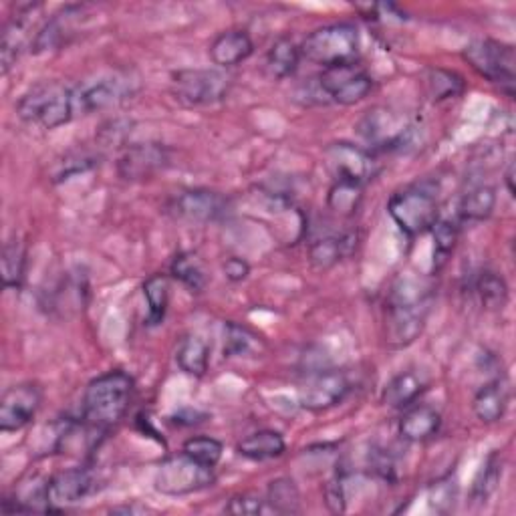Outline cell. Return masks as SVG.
<instances>
[{
    "label": "cell",
    "mask_w": 516,
    "mask_h": 516,
    "mask_svg": "<svg viewBox=\"0 0 516 516\" xmlns=\"http://www.w3.org/2000/svg\"><path fill=\"white\" fill-rule=\"evenodd\" d=\"M430 313V291L418 281L394 285L383 311V339L390 349L410 347L424 331Z\"/></svg>",
    "instance_id": "6da1fadb"
},
{
    "label": "cell",
    "mask_w": 516,
    "mask_h": 516,
    "mask_svg": "<svg viewBox=\"0 0 516 516\" xmlns=\"http://www.w3.org/2000/svg\"><path fill=\"white\" fill-rule=\"evenodd\" d=\"M134 392V377L121 369L95 377L83 394L81 420L105 436L127 414L129 404L134 400Z\"/></svg>",
    "instance_id": "7a4b0ae2"
},
{
    "label": "cell",
    "mask_w": 516,
    "mask_h": 516,
    "mask_svg": "<svg viewBox=\"0 0 516 516\" xmlns=\"http://www.w3.org/2000/svg\"><path fill=\"white\" fill-rule=\"evenodd\" d=\"M17 113L25 123L43 129H57L69 123L77 111V93L61 81L33 85L17 103Z\"/></svg>",
    "instance_id": "3957f363"
},
{
    "label": "cell",
    "mask_w": 516,
    "mask_h": 516,
    "mask_svg": "<svg viewBox=\"0 0 516 516\" xmlns=\"http://www.w3.org/2000/svg\"><path fill=\"white\" fill-rule=\"evenodd\" d=\"M414 123L392 107H373L357 123V134L369 152H396L414 138Z\"/></svg>",
    "instance_id": "277c9868"
},
{
    "label": "cell",
    "mask_w": 516,
    "mask_h": 516,
    "mask_svg": "<svg viewBox=\"0 0 516 516\" xmlns=\"http://www.w3.org/2000/svg\"><path fill=\"white\" fill-rule=\"evenodd\" d=\"M359 55V33L349 23H335L313 31L301 45V57L323 69L351 63Z\"/></svg>",
    "instance_id": "5b68a950"
},
{
    "label": "cell",
    "mask_w": 516,
    "mask_h": 516,
    "mask_svg": "<svg viewBox=\"0 0 516 516\" xmlns=\"http://www.w3.org/2000/svg\"><path fill=\"white\" fill-rule=\"evenodd\" d=\"M387 212L410 238L426 234L440 220L438 198L424 186H410L396 192L387 202Z\"/></svg>",
    "instance_id": "8992f818"
},
{
    "label": "cell",
    "mask_w": 516,
    "mask_h": 516,
    "mask_svg": "<svg viewBox=\"0 0 516 516\" xmlns=\"http://www.w3.org/2000/svg\"><path fill=\"white\" fill-rule=\"evenodd\" d=\"M462 57L468 65L512 97L516 81V53L512 45L494 39H476L464 47Z\"/></svg>",
    "instance_id": "52a82bcc"
},
{
    "label": "cell",
    "mask_w": 516,
    "mask_h": 516,
    "mask_svg": "<svg viewBox=\"0 0 516 516\" xmlns=\"http://www.w3.org/2000/svg\"><path fill=\"white\" fill-rule=\"evenodd\" d=\"M232 79L224 69H180L172 73V95L186 107H206L224 101Z\"/></svg>",
    "instance_id": "ba28073f"
},
{
    "label": "cell",
    "mask_w": 516,
    "mask_h": 516,
    "mask_svg": "<svg viewBox=\"0 0 516 516\" xmlns=\"http://www.w3.org/2000/svg\"><path fill=\"white\" fill-rule=\"evenodd\" d=\"M214 474L212 468H206L186 456L184 452L178 456L166 458L156 472L154 486L158 492L166 496H184L198 492L202 488L212 486Z\"/></svg>",
    "instance_id": "9c48e42d"
},
{
    "label": "cell",
    "mask_w": 516,
    "mask_h": 516,
    "mask_svg": "<svg viewBox=\"0 0 516 516\" xmlns=\"http://www.w3.org/2000/svg\"><path fill=\"white\" fill-rule=\"evenodd\" d=\"M317 85L327 101L339 105H355L371 93L373 79L357 61H351L323 69L317 77Z\"/></svg>",
    "instance_id": "30bf717a"
},
{
    "label": "cell",
    "mask_w": 516,
    "mask_h": 516,
    "mask_svg": "<svg viewBox=\"0 0 516 516\" xmlns=\"http://www.w3.org/2000/svg\"><path fill=\"white\" fill-rule=\"evenodd\" d=\"M325 164L335 182H351L359 186H365L381 170L373 152L349 142L331 144L325 150Z\"/></svg>",
    "instance_id": "8fae6325"
},
{
    "label": "cell",
    "mask_w": 516,
    "mask_h": 516,
    "mask_svg": "<svg viewBox=\"0 0 516 516\" xmlns=\"http://www.w3.org/2000/svg\"><path fill=\"white\" fill-rule=\"evenodd\" d=\"M351 390L343 371L321 369L311 373L299 387V404L309 412H325L339 406Z\"/></svg>",
    "instance_id": "7c38bea8"
},
{
    "label": "cell",
    "mask_w": 516,
    "mask_h": 516,
    "mask_svg": "<svg viewBox=\"0 0 516 516\" xmlns=\"http://www.w3.org/2000/svg\"><path fill=\"white\" fill-rule=\"evenodd\" d=\"M41 5L25 3L13 9V15L7 19L3 29V41H0V63H3V75L17 65L19 57L27 47L33 49L35 37L33 27L37 23V15L41 13Z\"/></svg>",
    "instance_id": "4fadbf2b"
},
{
    "label": "cell",
    "mask_w": 516,
    "mask_h": 516,
    "mask_svg": "<svg viewBox=\"0 0 516 516\" xmlns=\"http://www.w3.org/2000/svg\"><path fill=\"white\" fill-rule=\"evenodd\" d=\"M138 85L129 75H109L89 81L75 89L77 111L87 115L103 109H111L136 93Z\"/></svg>",
    "instance_id": "5bb4252c"
},
{
    "label": "cell",
    "mask_w": 516,
    "mask_h": 516,
    "mask_svg": "<svg viewBox=\"0 0 516 516\" xmlns=\"http://www.w3.org/2000/svg\"><path fill=\"white\" fill-rule=\"evenodd\" d=\"M43 404V390L33 383H17L5 392L0 400V430L3 432H19L29 426Z\"/></svg>",
    "instance_id": "9a60e30c"
},
{
    "label": "cell",
    "mask_w": 516,
    "mask_h": 516,
    "mask_svg": "<svg viewBox=\"0 0 516 516\" xmlns=\"http://www.w3.org/2000/svg\"><path fill=\"white\" fill-rule=\"evenodd\" d=\"M228 210V200L206 188H192V190H182L176 194L170 204L168 212L182 222L190 224H206L222 218Z\"/></svg>",
    "instance_id": "2e32d148"
},
{
    "label": "cell",
    "mask_w": 516,
    "mask_h": 516,
    "mask_svg": "<svg viewBox=\"0 0 516 516\" xmlns=\"http://www.w3.org/2000/svg\"><path fill=\"white\" fill-rule=\"evenodd\" d=\"M170 166V152L160 144H134L117 160V174L127 182L152 180Z\"/></svg>",
    "instance_id": "e0dca14e"
},
{
    "label": "cell",
    "mask_w": 516,
    "mask_h": 516,
    "mask_svg": "<svg viewBox=\"0 0 516 516\" xmlns=\"http://www.w3.org/2000/svg\"><path fill=\"white\" fill-rule=\"evenodd\" d=\"M95 490V474L89 468H67L45 482V500L49 510H61L77 504Z\"/></svg>",
    "instance_id": "ac0fdd59"
},
{
    "label": "cell",
    "mask_w": 516,
    "mask_h": 516,
    "mask_svg": "<svg viewBox=\"0 0 516 516\" xmlns=\"http://www.w3.org/2000/svg\"><path fill=\"white\" fill-rule=\"evenodd\" d=\"M87 17V9L81 5L65 7L57 15H53L51 21H47L45 27L39 29V35L33 43V53H43L51 49H59L61 45H67V41L75 35L79 23H83Z\"/></svg>",
    "instance_id": "d6986e66"
},
{
    "label": "cell",
    "mask_w": 516,
    "mask_h": 516,
    "mask_svg": "<svg viewBox=\"0 0 516 516\" xmlns=\"http://www.w3.org/2000/svg\"><path fill=\"white\" fill-rule=\"evenodd\" d=\"M428 377L422 371L408 369L398 373L390 383L385 385L381 394L383 406L392 410H406L418 402V398L426 392Z\"/></svg>",
    "instance_id": "ffe728a7"
},
{
    "label": "cell",
    "mask_w": 516,
    "mask_h": 516,
    "mask_svg": "<svg viewBox=\"0 0 516 516\" xmlns=\"http://www.w3.org/2000/svg\"><path fill=\"white\" fill-rule=\"evenodd\" d=\"M208 53L216 69H230L244 63L254 53V43L246 31L230 29L212 41Z\"/></svg>",
    "instance_id": "44dd1931"
},
{
    "label": "cell",
    "mask_w": 516,
    "mask_h": 516,
    "mask_svg": "<svg viewBox=\"0 0 516 516\" xmlns=\"http://www.w3.org/2000/svg\"><path fill=\"white\" fill-rule=\"evenodd\" d=\"M440 426H442L440 412L432 406L418 404V406L406 408V414L398 424V432L406 442L420 444L434 438L440 432Z\"/></svg>",
    "instance_id": "7402d4cb"
},
{
    "label": "cell",
    "mask_w": 516,
    "mask_h": 516,
    "mask_svg": "<svg viewBox=\"0 0 516 516\" xmlns=\"http://www.w3.org/2000/svg\"><path fill=\"white\" fill-rule=\"evenodd\" d=\"M510 402V390L504 379H492L484 383L474 396L472 410L482 424H496L504 418Z\"/></svg>",
    "instance_id": "603a6c76"
},
{
    "label": "cell",
    "mask_w": 516,
    "mask_h": 516,
    "mask_svg": "<svg viewBox=\"0 0 516 516\" xmlns=\"http://www.w3.org/2000/svg\"><path fill=\"white\" fill-rule=\"evenodd\" d=\"M238 454L252 462H265L285 454L287 444L281 432L277 430H258L246 438H242L236 446Z\"/></svg>",
    "instance_id": "cb8c5ba5"
},
{
    "label": "cell",
    "mask_w": 516,
    "mask_h": 516,
    "mask_svg": "<svg viewBox=\"0 0 516 516\" xmlns=\"http://www.w3.org/2000/svg\"><path fill=\"white\" fill-rule=\"evenodd\" d=\"M355 242L353 234H341V236H323L315 240L309 248L311 265L319 271H327L335 267L339 261L351 252Z\"/></svg>",
    "instance_id": "d4e9b609"
},
{
    "label": "cell",
    "mask_w": 516,
    "mask_h": 516,
    "mask_svg": "<svg viewBox=\"0 0 516 516\" xmlns=\"http://www.w3.org/2000/svg\"><path fill=\"white\" fill-rule=\"evenodd\" d=\"M496 206V192L488 184L470 186L458 204V216L462 222H482L490 218Z\"/></svg>",
    "instance_id": "484cf974"
},
{
    "label": "cell",
    "mask_w": 516,
    "mask_h": 516,
    "mask_svg": "<svg viewBox=\"0 0 516 516\" xmlns=\"http://www.w3.org/2000/svg\"><path fill=\"white\" fill-rule=\"evenodd\" d=\"M301 59H303L301 47L293 39L281 37L269 49L265 59V69L271 79H287L297 71Z\"/></svg>",
    "instance_id": "4316f807"
},
{
    "label": "cell",
    "mask_w": 516,
    "mask_h": 516,
    "mask_svg": "<svg viewBox=\"0 0 516 516\" xmlns=\"http://www.w3.org/2000/svg\"><path fill=\"white\" fill-rule=\"evenodd\" d=\"M424 87L426 93L432 101H448V99H458L464 89V77L456 71L444 69V67H428L424 73Z\"/></svg>",
    "instance_id": "83f0119b"
},
{
    "label": "cell",
    "mask_w": 516,
    "mask_h": 516,
    "mask_svg": "<svg viewBox=\"0 0 516 516\" xmlns=\"http://www.w3.org/2000/svg\"><path fill=\"white\" fill-rule=\"evenodd\" d=\"M178 367L192 377H202L210 363V345L198 335H186L176 349Z\"/></svg>",
    "instance_id": "f1b7e54d"
},
{
    "label": "cell",
    "mask_w": 516,
    "mask_h": 516,
    "mask_svg": "<svg viewBox=\"0 0 516 516\" xmlns=\"http://www.w3.org/2000/svg\"><path fill=\"white\" fill-rule=\"evenodd\" d=\"M3 283L7 289H21L27 271V248L21 238H11L3 246Z\"/></svg>",
    "instance_id": "f546056e"
},
{
    "label": "cell",
    "mask_w": 516,
    "mask_h": 516,
    "mask_svg": "<svg viewBox=\"0 0 516 516\" xmlns=\"http://www.w3.org/2000/svg\"><path fill=\"white\" fill-rule=\"evenodd\" d=\"M172 277L180 281L190 293H202L206 289L208 277L204 271V265L194 252H180L172 261Z\"/></svg>",
    "instance_id": "4dcf8cb0"
},
{
    "label": "cell",
    "mask_w": 516,
    "mask_h": 516,
    "mask_svg": "<svg viewBox=\"0 0 516 516\" xmlns=\"http://www.w3.org/2000/svg\"><path fill=\"white\" fill-rule=\"evenodd\" d=\"M263 339L238 323L224 325V357H252L261 353Z\"/></svg>",
    "instance_id": "1f68e13d"
},
{
    "label": "cell",
    "mask_w": 516,
    "mask_h": 516,
    "mask_svg": "<svg viewBox=\"0 0 516 516\" xmlns=\"http://www.w3.org/2000/svg\"><path fill=\"white\" fill-rule=\"evenodd\" d=\"M144 297L148 303V325L156 327L166 319L170 305V281L166 275H152L144 283Z\"/></svg>",
    "instance_id": "d6a6232c"
},
{
    "label": "cell",
    "mask_w": 516,
    "mask_h": 516,
    "mask_svg": "<svg viewBox=\"0 0 516 516\" xmlns=\"http://www.w3.org/2000/svg\"><path fill=\"white\" fill-rule=\"evenodd\" d=\"M267 504L271 512H277V514L301 512V492L295 480L291 478L273 480L267 490Z\"/></svg>",
    "instance_id": "836d02e7"
},
{
    "label": "cell",
    "mask_w": 516,
    "mask_h": 516,
    "mask_svg": "<svg viewBox=\"0 0 516 516\" xmlns=\"http://www.w3.org/2000/svg\"><path fill=\"white\" fill-rule=\"evenodd\" d=\"M474 289L486 309L498 311L508 303V285L498 273L482 271L474 283Z\"/></svg>",
    "instance_id": "e575fe53"
},
{
    "label": "cell",
    "mask_w": 516,
    "mask_h": 516,
    "mask_svg": "<svg viewBox=\"0 0 516 516\" xmlns=\"http://www.w3.org/2000/svg\"><path fill=\"white\" fill-rule=\"evenodd\" d=\"M458 224L450 220H438L432 226L434 234V271H440L448 261L458 242Z\"/></svg>",
    "instance_id": "d590c367"
},
{
    "label": "cell",
    "mask_w": 516,
    "mask_h": 516,
    "mask_svg": "<svg viewBox=\"0 0 516 516\" xmlns=\"http://www.w3.org/2000/svg\"><path fill=\"white\" fill-rule=\"evenodd\" d=\"M182 452L186 456H190L192 460H196L198 464L206 466V468H216L218 462L222 460V452H224V446L220 440L216 438H210V436H194L190 440L184 442L182 446Z\"/></svg>",
    "instance_id": "8d00e7d4"
},
{
    "label": "cell",
    "mask_w": 516,
    "mask_h": 516,
    "mask_svg": "<svg viewBox=\"0 0 516 516\" xmlns=\"http://www.w3.org/2000/svg\"><path fill=\"white\" fill-rule=\"evenodd\" d=\"M363 186L351 182H335L329 190V208L339 216H353L361 204Z\"/></svg>",
    "instance_id": "74e56055"
},
{
    "label": "cell",
    "mask_w": 516,
    "mask_h": 516,
    "mask_svg": "<svg viewBox=\"0 0 516 516\" xmlns=\"http://www.w3.org/2000/svg\"><path fill=\"white\" fill-rule=\"evenodd\" d=\"M97 158L87 154V152H75V154H69L65 156L61 162L55 164V168L51 170V176H53V182H67L71 180L73 176L77 174H83L91 168H95Z\"/></svg>",
    "instance_id": "f35d334b"
},
{
    "label": "cell",
    "mask_w": 516,
    "mask_h": 516,
    "mask_svg": "<svg viewBox=\"0 0 516 516\" xmlns=\"http://www.w3.org/2000/svg\"><path fill=\"white\" fill-rule=\"evenodd\" d=\"M500 476H502V466H500V462H498V456L492 454V456L486 460V464L482 466L480 476H478L476 482H474V490H472L474 500L486 502V498L496 490V484L500 482Z\"/></svg>",
    "instance_id": "ab89813d"
},
{
    "label": "cell",
    "mask_w": 516,
    "mask_h": 516,
    "mask_svg": "<svg viewBox=\"0 0 516 516\" xmlns=\"http://www.w3.org/2000/svg\"><path fill=\"white\" fill-rule=\"evenodd\" d=\"M224 510L228 514H236V516H258L263 512H271L267 500L261 498L258 494H252V492L232 496L228 500V504L224 506Z\"/></svg>",
    "instance_id": "60d3db41"
},
{
    "label": "cell",
    "mask_w": 516,
    "mask_h": 516,
    "mask_svg": "<svg viewBox=\"0 0 516 516\" xmlns=\"http://www.w3.org/2000/svg\"><path fill=\"white\" fill-rule=\"evenodd\" d=\"M325 502L331 512H345L347 508V478L345 474H335L325 486Z\"/></svg>",
    "instance_id": "b9f144b4"
},
{
    "label": "cell",
    "mask_w": 516,
    "mask_h": 516,
    "mask_svg": "<svg viewBox=\"0 0 516 516\" xmlns=\"http://www.w3.org/2000/svg\"><path fill=\"white\" fill-rule=\"evenodd\" d=\"M454 496H456V492H454L452 484H448V482H438V484L432 488L430 504H432V508H434V510H438V512H446V510H450V508H452V504H454Z\"/></svg>",
    "instance_id": "7bdbcfd3"
},
{
    "label": "cell",
    "mask_w": 516,
    "mask_h": 516,
    "mask_svg": "<svg viewBox=\"0 0 516 516\" xmlns=\"http://www.w3.org/2000/svg\"><path fill=\"white\" fill-rule=\"evenodd\" d=\"M222 271L230 283H242L250 275V265L240 256H230L224 261Z\"/></svg>",
    "instance_id": "ee69618b"
},
{
    "label": "cell",
    "mask_w": 516,
    "mask_h": 516,
    "mask_svg": "<svg viewBox=\"0 0 516 516\" xmlns=\"http://www.w3.org/2000/svg\"><path fill=\"white\" fill-rule=\"evenodd\" d=\"M504 182H506V188H508L510 198H514V196H516V194H514V162L508 164L506 174H504Z\"/></svg>",
    "instance_id": "f6af8a7d"
},
{
    "label": "cell",
    "mask_w": 516,
    "mask_h": 516,
    "mask_svg": "<svg viewBox=\"0 0 516 516\" xmlns=\"http://www.w3.org/2000/svg\"><path fill=\"white\" fill-rule=\"evenodd\" d=\"M148 508H138V506H119V508H113L111 512H125V514H134V512H146Z\"/></svg>",
    "instance_id": "bcb514c9"
}]
</instances>
